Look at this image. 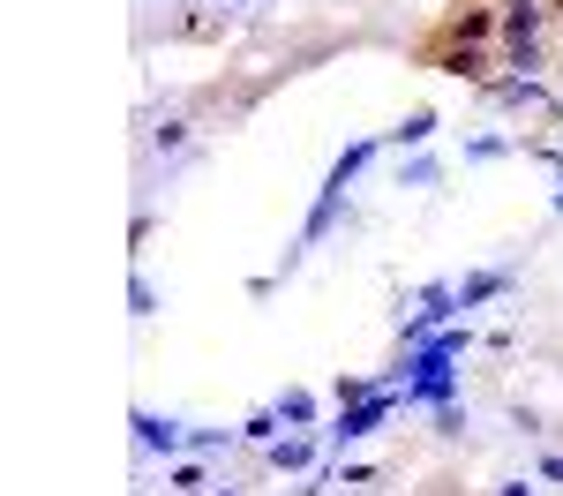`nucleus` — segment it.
<instances>
[{
    "label": "nucleus",
    "instance_id": "4",
    "mask_svg": "<svg viewBox=\"0 0 563 496\" xmlns=\"http://www.w3.org/2000/svg\"><path fill=\"white\" fill-rule=\"evenodd\" d=\"M429 135H435V113H429V106H413V113L398 121V143H429Z\"/></svg>",
    "mask_w": 563,
    "mask_h": 496
},
{
    "label": "nucleus",
    "instance_id": "8",
    "mask_svg": "<svg viewBox=\"0 0 563 496\" xmlns=\"http://www.w3.org/2000/svg\"><path fill=\"white\" fill-rule=\"evenodd\" d=\"M556 23H563V0H556Z\"/></svg>",
    "mask_w": 563,
    "mask_h": 496
},
{
    "label": "nucleus",
    "instance_id": "5",
    "mask_svg": "<svg viewBox=\"0 0 563 496\" xmlns=\"http://www.w3.org/2000/svg\"><path fill=\"white\" fill-rule=\"evenodd\" d=\"M504 15H519V8H556V0H496Z\"/></svg>",
    "mask_w": 563,
    "mask_h": 496
},
{
    "label": "nucleus",
    "instance_id": "2",
    "mask_svg": "<svg viewBox=\"0 0 563 496\" xmlns=\"http://www.w3.org/2000/svg\"><path fill=\"white\" fill-rule=\"evenodd\" d=\"M429 38H451V45H496V38H504V8H496V0H459V8H443V23H435Z\"/></svg>",
    "mask_w": 563,
    "mask_h": 496
},
{
    "label": "nucleus",
    "instance_id": "7",
    "mask_svg": "<svg viewBox=\"0 0 563 496\" xmlns=\"http://www.w3.org/2000/svg\"><path fill=\"white\" fill-rule=\"evenodd\" d=\"M218 496H241V489H218Z\"/></svg>",
    "mask_w": 563,
    "mask_h": 496
},
{
    "label": "nucleus",
    "instance_id": "6",
    "mask_svg": "<svg viewBox=\"0 0 563 496\" xmlns=\"http://www.w3.org/2000/svg\"><path fill=\"white\" fill-rule=\"evenodd\" d=\"M496 496H533V489H526V482H504V489H496Z\"/></svg>",
    "mask_w": 563,
    "mask_h": 496
},
{
    "label": "nucleus",
    "instance_id": "1",
    "mask_svg": "<svg viewBox=\"0 0 563 496\" xmlns=\"http://www.w3.org/2000/svg\"><path fill=\"white\" fill-rule=\"evenodd\" d=\"M421 68H435V76H459V84H496V68H504V53L496 45H451V38H429L421 45Z\"/></svg>",
    "mask_w": 563,
    "mask_h": 496
},
{
    "label": "nucleus",
    "instance_id": "3",
    "mask_svg": "<svg viewBox=\"0 0 563 496\" xmlns=\"http://www.w3.org/2000/svg\"><path fill=\"white\" fill-rule=\"evenodd\" d=\"M511 76H549V38H526V45H496Z\"/></svg>",
    "mask_w": 563,
    "mask_h": 496
}]
</instances>
